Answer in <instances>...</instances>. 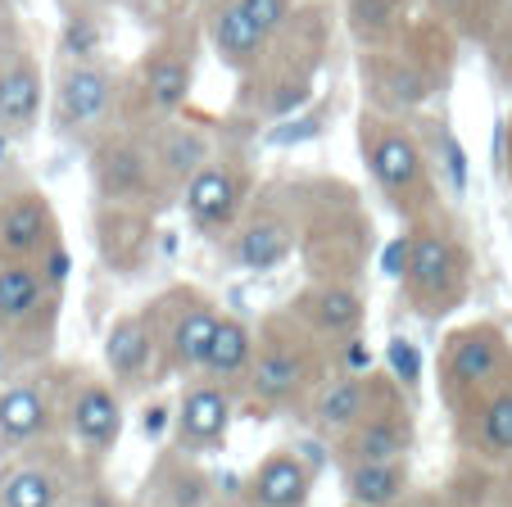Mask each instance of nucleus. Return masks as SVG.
Returning <instances> with one entry per match:
<instances>
[{
  "label": "nucleus",
  "mask_w": 512,
  "mask_h": 507,
  "mask_svg": "<svg viewBox=\"0 0 512 507\" xmlns=\"http://www.w3.org/2000/svg\"><path fill=\"white\" fill-rule=\"evenodd\" d=\"M5 367H10V354H5V335H0V376H5Z\"/></svg>",
  "instance_id": "36"
},
{
  "label": "nucleus",
  "mask_w": 512,
  "mask_h": 507,
  "mask_svg": "<svg viewBox=\"0 0 512 507\" xmlns=\"http://www.w3.org/2000/svg\"><path fill=\"white\" fill-rule=\"evenodd\" d=\"M399 290L404 304L426 322L463 308L472 290V249L440 209L408 222V236L399 240Z\"/></svg>",
  "instance_id": "4"
},
{
  "label": "nucleus",
  "mask_w": 512,
  "mask_h": 507,
  "mask_svg": "<svg viewBox=\"0 0 512 507\" xmlns=\"http://www.w3.org/2000/svg\"><path fill=\"white\" fill-rule=\"evenodd\" d=\"M345 507H358V503H345Z\"/></svg>",
  "instance_id": "40"
},
{
  "label": "nucleus",
  "mask_w": 512,
  "mask_h": 507,
  "mask_svg": "<svg viewBox=\"0 0 512 507\" xmlns=\"http://www.w3.org/2000/svg\"><path fill=\"white\" fill-rule=\"evenodd\" d=\"M59 245V213L46 191L19 186L0 195V263H41Z\"/></svg>",
  "instance_id": "18"
},
{
  "label": "nucleus",
  "mask_w": 512,
  "mask_h": 507,
  "mask_svg": "<svg viewBox=\"0 0 512 507\" xmlns=\"http://www.w3.org/2000/svg\"><path fill=\"white\" fill-rule=\"evenodd\" d=\"M426 10H431V19H440L449 32H490L494 23H499V10L503 0H426Z\"/></svg>",
  "instance_id": "32"
},
{
  "label": "nucleus",
  "mask_w": 512,
  "mask_h": 507,
  "mask_svg": "<svg viewBox=\"0 0 512 507\" xmlns=\"http://www.w3.org/2000/svg\"><path fill=\"white\" fill-rule=\"evenodd\" d=\"M114 123H123V77L100 59H64L50 87V127L87 150Z\"/></svg>",
  "instance_id": "9"
},
{
  "label": "nucleus",
  "mask_w": 512,
  "mask_h": 507,
  "mask_svg": "<svg viewBox=\"0 0 512 507\" xmlns=\"http://www.w3.org/2000/svg\"><path fill=\"white\" fill-rule=\"evenodd\" d=\"M417 19V0H345V28L358 50L386 46Z\"/></svg>",
  "instance_id": "30"
},
{
  "label": "nucleus",
  "mask_w": 512,
  "mask_h": 507,
  "mask_svg": "<svg viewBox=\"0 0 512 507\" xmlns=\"http://www.w3.org/2000/svg\"><path fill=\"white\" fill-rule=\"evenodd\" d=\"M254 195V173L250 159L241 150H213L209 159L195 168V177L182 186V209L191 218V227L200 236H218L223 240L227 231L236 227V218L245 213Z\"/></svg>",
  "instance_id": "12"
},
{
  "label": "nucleus",
  "mask_w": 512,
  "mask_h": 507,
  "mask_svg": "<svg viewBox=\"0 0 512 507\" xmlns=\"http://www.w3.org/2000/svg\"><path fill=\"white\" fill-rule=\"evenodd\" d=\"M59 281H64V245L41 263H0V335L14 363H41L55 345Z\"/></svg>",
  "instance_id": "7"
},
{
  "label": "nucleus",
  "mask_w": 512,
  "mask_h": 507,
  "mask_svg": "<svg viewBox=\"0 0 512 507\" xmlns=\"http://www.w3.org/2000/svg\"><path fill=\"white\" fill-rule=\"evenodd\" d=\"M286 308L300 317L309 331H318L322 340H331L336 349L345 345V340H354V335L363 331V322H368V304H363V290H358L354 281L313 277Z\"/></svg>",
  "instance_id": "20"
},
{
  "label": "nucleus",
  "mask_w": 512,
  "mask_h": 507,
  "mask_svg": "<svg viewBox=\"0 0 512 507\" xmlns=\"http://www.w3.org/2000/svg\"><path fill=\"white\" fill-rule=\"evenodd\" d=\"M145 136V154H150V182H155V204H168L182 195V186L195 177L204 159L213 154V136L195 123L164 118V123L141 127Z\"/></svg>",
  "instance_id": "17"
},
{
  "label": "nucleus",
  "mask_w": 512,
  "mask_h": 507,
  "mask_svg": "<svg viewBox=\"0 0 512 507\" xmlns=\"http://www.w3.org/2000/svg\"><path fill=\"white\" fill-rule=\"evenodd\" d=\"M41 68L28 50H10V55H0V123L10 136H23L37 127L41 118Z\"/></svg>",
  "instance_id": "26"
},
{
  "label": "nucleus",
  "mask_w": 512,
  "mask_h": 507,
  "mask_svg": "<svg viewBox=\"0 0 512 507\" xmlns=\"http://www.w3.org/2000/svg\"><path fill=\"white\" fill-rule=\"evenodd\" d=\"M340 372V349L300 322L290 308L268 313L254 326V354L245 399L272 412H304L327 376Z\"/></svg>",
  "instance_id": "2"
},
{
  "label": "nucleus",
  "mask_w": 512,
  "mask_h": 507,
  "mask_svg": "<svg viewBox=\"0 0 512 507\" xmlns=\"http://www.w3.org/2000/svg\"><path fill=\"white\" fill-rule=\"evenodd\" d=\"M250 354H254V326H245L241 317L223 313L213 326V340L204 349V363L195 376L223 385L232 394H245V376H250Z\"/></svg>",
  "instance_id": "27"
},
{
  "label": "nucleus",
  "mask_w": 512,
  "mask_h": 507,
  "mask_svg": "<svg viewBox=\"0 0 512 507\" xmlns=\"http://www.w3.org/2000/svg\"><path fill=\"white\" fill-rule=\"evenodd\" d=\"M150 349H155V381L159 376H186L191 381L204 363V349L213 340V326L223 308L213 304L200 286H168L141 308Z\"/></svg>",
  "instance_id": "8"
},
{
  "label": "nucleus",
  "mask_w": 512,
  "mask_h": 507,
  "mask_svg": "<svg viewBox=\"0 0 512 507\" xmlns=\"http://www.w3.org/2000/svg\"><path fill=\"white\" fill-rule=\"evenodd\" d=\"M345 498L358 507H395L413 494V471L408 458H381V462H349L340 467Z\"/></svg>",
  "instance_id": "28"
},
{
  "label": "nucleus",
  "mask_w": 512,
  "mask_h": 507,
  "mask_svg": "<svg viewBox=\"0 0 512 507\" xmlns=\"http://www.w3.org/2000/svg\"><path fill=\"white\" fill-rule=\"evenodd\" d=\"M358 154L368 163L381 200L404 222H417L431 209H440L431 154H426L413 123H404L395 114H381V109H363V118H358Z\"/></svg>",
  "instance_id": "5"
},
{
  "label": "nucleus",
  "mask_w": 512,
  "mask_h": 507,
  "mask_svg": "<svg viewBox=\"0 0 512 507\" xmlns=\"http://www.w3.org/2000/svg\"><path fill=\"white\" fill-rule=\"evenodd\" d=\"M195 50H200V23L182 19L155 32L136 68L123 77V123L150 127L182 114L195 91Z\"/></svg>",
  "instance_id": "6"
},
{
  "label": "nucleus",
  "mask_w": 512,
  "mask_h": 507,
  "mask_svg": "<svg viewBox=\"0 0 512 507\" xmlns=\"http://www.w3.org/2000/svg\"><path fill=\"white\" fill-rule=\"evenodd\" d=\"M390 385L386 372H372V367H363V372H340V376H327L322 381V390L309 399V421L313 431L327 435V440H340V435L354 426L363 412L377 403V394Z\"/></svg>",
  "instance_id": "22"
},
{
  "label": "nucleus",
  "mask_w": 512,
  "mask_h": 507,
  "mask_svg": "<svg viewBox=\"0 0 512 507\" xmlns=\"http://www.w3.org/2000/svg\"><path fill=\"white\" fill-rule=\"evenodd\" d=\"M10 159V132H5V123H0V163Z\"/></svg>",
  "instance_id": "35"
},
{
  "label": "nucleus",
  "mask_w": 512,
  "mask_h": 507,
  "mask_svg": "<svg viewBox=\"0 0 512 507\" xmlns=\"http://www.w3.org/2000/svg\"><path fill=\"white\" fill-rule=\"evenodd\" d=\"M232 417H236V394L204 381V376H191V385L182 390V399L173 408V449L191 453V458L223 449Z\"/></svg>",
  "instance_id": "19"
},
{
  "label": "nucleus",
  "mask_w": 512,
  "mask_h": 507,
  "mask_svg": "<svg viewBox=\"0 0 512 507\" xmlns=\"http://www.w3.org/2000/svg\"><path fill=\"white\" fill-rule=\"evenodd\" d=\"M508 507H512V476H508Z\"/></svg>",
  "instance_id": "38"
},
{
  "label": "nucleus",
  "mask_w": 512,
  "mask_h": 507,
  "mask_svg": "<svg viewBox=\"0 0 512 507\" xmlns=\"http://www.w3.org/2000/svg\"><path fill=\"white\" fill-rule=\"evenodd\" d=\"M227 259L245 272H272L300 249V218H295V191L290 200L281 195H259L245 204L236 227L227 231Z\"/></svg>",
  "instance_id": "14"
},
{
  "label": "nucleus",
  "mask_w": 512,
  "mask_h": 507,
  "mask_svg": "<svg viewBox=\"0 0 512 507\" xmlns=\"http://www.w3.org/2000/svg\"><path fill=\"white\" fill-rule=\"evenodd\" d=\"M105 372L118 394H136L155 381V349H150V331H145L141 313L114 317L105 335Z\"/></svg>",
  "instance_id": "24"
},
{
  "label": "nucleus",
  "mask_w": 512,
  "mask_h": 507,
  "mask_svg": "<svg viewBox=\"0 0 512 507\" xmlns=\"http://www.w3.org/2000/svg\"><path fill=\"white\" fill-rule=\"evenodd\" d=\"M508 177H512V123H508Z\"/></svg>",
  "instance_id": "37"
},
{
  "label": "nucleus",
  "mask_w": 512,
  "mask_h": 507,
  "mask_svg": "<svg viewBox=\"0 0 512 507\" xmlns=\"http://www.w3.org/2000/svg\"><path fill=\"white\" fill-rule=\"evenodd\" d=\"M331 444H336V467H349V462L408 458V453H413L417 421H413V408H408L404 390L395 385V376H390V385L377 394V403H372V408Z\"/></svg>",
  "instance_id": "15"
},
{
  "label": "nucleus",
  "mask_w": 512,
  "mask_h": 507,
  "mask_svg": "<svg viewBox=\"0 0 512 507\" xmlns=\"http://www.w3.org/2000/svg\"><path fill=\"white\" fill-rule=\"evenodd\" d=\"M191 5H200V0H127V10L155 32L168 28V23H182L191 14Z\"/></svg>",
  "instance_id": "34"
},
{
  "label": "nucleus",
  "mask_w": 512,
  "mask_h": 507,
  "mask_svg": "<svg viewBox=\"0 0 512 507\" xmlns=\"http://www.w3.org/2000/svg\"><path fill=\"white\" fill-rule=\"evenodd\" d=\"M87 173H91V186H96L100 204H141V209H159L141 127L114 123L105 136H96V141L87 145Z\"/></svg>",
  "instance_id": "13"
},
{
  "label": "nucleus",
  "mask_w": 512,
  "mask_h": 507,
  "mask_svg": "<svg viewBox=\"0 0 512 507\" xmlns=\"http://www.w3.org/2000/svg\"><path fill=\"white\" fill-rule=\"evenodd\" d=\"M59 421L82 453L105 458L123 440V394L100 376H78L59 390Z\"/></svg>",
  "instance_id": "16"
},
{
  "label": "nucleus",
  "mask_w": 512,
  "mask_h": 507,
  "mask_svg": "<svg viewBox=\"0 0 512 507\" xmlns=\"http://www.w3.org/2000/svg\"><path fill=\"white\" fill-rule=\"evenodd\" d=\"M145 494L155 498L159 507H209V476L191 462V453L173 449L159 458Z\"/></svg>",
  "instance_id": "31"
},
{
  "label": "nucleus",
  "mask_w": 512,
  "mask_h": 507,
  "mask_svg": "<svg viewBox=\"0 0 512 507\" xmlns=\"http://www.w3.org/2000/svg\"><path fill=\"white\" fill-rule=\"evenodd\" d=\"M64 503V467L55 458H23L0 476V507H59Z\"/></svg>",
  "instance_id": "29"
},
{
  "label": "nucleus",
  "mask_w": 512,
  "mask_h": 507,
  "mask_svg": "<svg viewBox=\"0 0 512 507\" xmlns=\"http://www.w3.org/2000/svg\"><path fill=\"white\" fill-rule=\"evenodd\" d=\"M322 55H327V10L322 5H295L281 32L268 41L259 59L241 73L236 91V118L254 123H281L300 114L318 91Z\"/></svg>",
  "instance_id": "1"
},
{
  "label": "nucleus",
  "mask_w": 512,
  "mask_h": 507,
  "mask_svg": "<svg viewBox=\"0 0 512 507\" xmlns=\"http://www.w3.org/2000/svg\"><path fill=\"white\" fill-rule=\"evenodd\" d=\"M200 32L213 59L241 77L290 19L295 0H200Z\"/></svg>",
  "instance_id": "11"
},
{
  "label": "nucleus",
  "mask_w": 512,
  "mask_h": 507,
  "mask_svg": "<svg viewBox=\"0 0 512 507\" xmlns=\"http://www.w3.org/2000/svg\"><path fill=\"white\" fill-rule=\"evenodd\" d=\"M59 426V390L50 381H14L0 390V449L23 453L55 440Z\"/></svg>",
  "instance_id": "21"
},
{
  "label": "nucleus",
  "mask_w": 512,
  "mask_h": 507,
  "mask_svg": "<svg viewBox=\"0 0 512 507\" xmlns=\"http://www.w3.org/2000/svg\"><path fill=\"white\" fill-rule=\"evenodd\" d=\"M404 503H408V498H404ZM395 507H399V503H395ZM408 507H422V498H417V503H408Z\"/></svg>",
  "instance_id": "39"
},
{
  "label": "nucleus",
  "mask_w": 512,
  "mask_h": 507,
  "mask_svg": "<svg viewBox=\"0 0 512 507\" xmlns=\"http://www.w3.org/2000/svg\"><path fill=\"white\" fill-rule=\"evenodd\" d=\"M508 372H512V345L503 340V331L494 322H472V326L449 331L445 349H440V372H435V381H440V399L449 403V412H454V421H458Z\"/></svg>",
  "instance_id": "10"
},
{
  "label": "nucleus",
  "mask_w": 512,
  "mask_h": 507,
  "mask_svg": "<svg viewBox=\"0 0 512 507\" xmlns=\"http://www.w3.org/2000/svg\"><path fill=\"white\" fill-rule=\"evenodd\" d=\"M454 426L467 453H476L485 462H508L512 458V372L476 408H467Z\"/></svg>",
  "instance_id": "23"
},
{
  "label": "nucleus",
  "mask_w": 512,
  "mask_h": 507,
  "mask_svg": "<svg viewBox=\"0 0 512 507\" xmlns=\"http://www.w3.org/2000/svg\"><path fill=\"white\" fill-rule=\"evenodd\" d=\"M313 498V467L295 449H272L245 480L250 507H309Z\"/></svg>",
  "instance_id": "25"
},
{
  "label": "nucleus",
  "mask_w": 512,
  "mask_h": 507,
  "mask_svg": "<svg viewBox=\"0 0 512 507\" xmlns=\"http://www.w3.org/2000/svg\"><path fill=\"white\" fill-rule=\"evenodd\" d=\"M368 109L408 118L431 96H440L454 73V32L440 19H413L386 46L363 50L358 59Z\"/></svg>",
  "instance_id": "3"
},
{
  "label": "nucleus",
  "mask_w": 512,
  "mask_h": 507,
  "mask_svg": "<svg viewBox=\"0 0 512 507\" xmlns=\"http://www.w3.org/2000/svg\"><path fill=\"white\" fill-rule=\"evenodd\" d=\"M100 46H105V32H100V19L91 10H68L64 32H59V55L64 59H96Z\"/></svg>",
  "instance_id": "33"
}]
</instances>
